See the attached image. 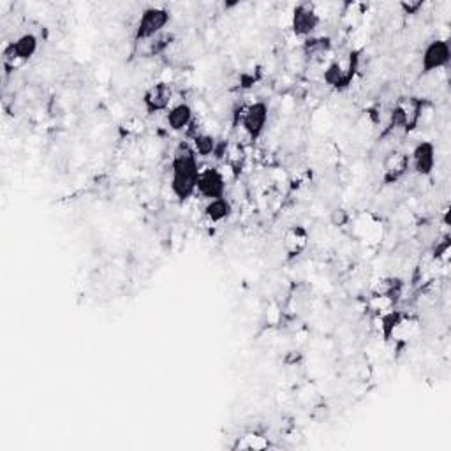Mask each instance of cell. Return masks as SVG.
<instances>
[{"label": "cell", "mask_w": 451, "mask_h": 451, "mask_svg": "<svg viewBox=\"0 0 451 451\" xmlns=\"http://www.w3.org/2000/svg\"><path fill=\"white\" fill-rule=\"evenodd\" d=\"M194 120V111L190 104L187 102H178V104L171 106L166 111V125L173 130V132H182V130L189 129V125Z\"/></svg>", "instance_id": "11"}, {"label": "cell", "mask_w": 451, "mask_h": 451, "mask_svg": "<svg viewBox=\"0 0 451 451\" xmlns=\"http://www.w3.org/2000/svg\"><path fill=\"white\" fill-rule=\"evenodd\" d=\"M331 48L330 37H309L303 42V53L309 58H317V56H324Z\"/></svg>", "instance_id": "15"}, {"label": "cell", "mask_w": 451, "mask_h": 451, "mask_svg": "<svg viewBox=\"0 0 451 451\" xmlns=\"http://www.w3.org/2000/svg\"><path fill=\"white\" fill-rule=\"evenodd\" d=\"M268 116H270V106L264 101H256L243 109L242 115V127L250 140H257L263 136L266 129Z\"/></svg>", "instance_id": "5"}, {"label": "cell", "mask_w": 451, "mask_h": 451, "mask_svg": "<svg viewBox=\"0 0 451 451\" xmlns=\"http://www.w3.org/2000/svg\"><path fill=\"white\" fill-rule=\"evenodd\" d=\"M321 23V18L317 14L316 7L310 2H302L295 7L292 11V20H291V28L292 34L296 37L309 39L314 37V32L317 30Z\"/></svg>", "instance_id": "4"}, {"label": "cell", "mask_w": 451, "mask_h": 451, "mask_svg": "<svg viewBox=\"0 0 451 451\" xmlns=\"http://www.w3.org/2000/svg\"><path fill=\"white\" fill-rule=\"evenodd\" d=\"M217 143L218 141L215 140L211 134H206V132L194 134L192 137V148L197 154V157H211L215 148H217Z\"/></svg>", "instance_id": "16"}, {"label": "cell", "mask_w": 451, "mask_h": 451, "mask_svg": "<svg viewBox=\"0 0 451 451\" xmlns=\"http://www.w3.org/2000/svg\"><path fill=\"white\" fill-rule=\"evenodd\" d=\"M169 20H171V13L166 7H148L137 20L136 28H134V41L147 42L155 35L162 34Z\"/></svg>", "instance_id": "2"}, {"label": "cell", "mask_w": 451, "mask_h": 451, "mask_svg": "<svg viewBox=\"0 0 451 451\" xmlns=\"http://www.w3.org/2000/svg\"><path fill=\"white\" fill-rule=\"evenodd\" d=\"M411 169V159L409 154L400 150H393L390 155H386L383 162V182L386 185H393L398 180L404 178Z\"/></svg>", "instance_id": "10"}, {"label": "cell", "mask_w": 451, "mask_h": 451, "mask_svg": "<svg viewBox=\"0 0 451 451\" xmlns=\"http://www.w3.org/2000/svg\"><path fill=\"white\" fill-rule=\"evenodd\" d=\"M402 104H404L405 113H407V129H405V134H409L418 127L419 120H421L425 101L419 97H407L405 101H402Z\"/></svg>", "instance_id": "14"}, {"label": "cell", "mask_w": 451, "mask_h": 451, "mask_svg": "<svg viewBox=\"0 0 451 451\" xmlns=\"http://www.w3.org/2000/svg\"><path fill=\"white\" fill-rule=\"evenodd\" d=\"M307 245V233L303 228H292L291 231H288L285 235V249L289 250L291 254L302 252Z\"/></svg>", "instance_id": "17"}, {"label": "cell", "mask_w": 451, "mask_h": 451, "mask_svg": "<svg viewBox=\"0 0 451 451\" xmlns=\"http://www.w3.org/2000/svg\"><path fill=\"white\" fill-rule=\"evenodd\" d=\"M379 323H381V333H383L384 340H390L393 337L395 330L404 323V312L397 309H388L386 312H383L379 316Z\"/></svg>", "instance_id": "13"}, {"label": "cell", "mask_w": 451, "mask_h": 451, "mask_svg": "<svg viewBox=\"0 0 451 451\" xmlns=\"http://www.w3.org/2000/svg\"><path fill=\"white\" fill-rule=\"evenodd\" d=\"M242 439L249 440V443H236L235 450L236 447H240V450H263V447L268 446V440L263 435H257V433H249Z\"/></svg>", "instance_id": "20"}, {"label": "cell", "mask_w": 451, "mask_h": 451, "mask_svg": "<svg viewBox=\"0 0 451 451\" xmlns=\"http://www.w3.org/2000/svg\"><path fill=\"white\" fill-rule=\"evenodd\" d=\"M405 129H407V113H405L404 104L400 101L391 108L390 118H388V130H402L405 134Z\"/></svg>", "instance_id": "19"}, {"label": "cell", "mask_w": 451, "mask_h": 451, "mask_svg": "<svg viewBox=\"0 0 451 451\" xmlns=\"http://www.w3.org/2000/svg\"><path fill=\"white\" fill-rule=\"evenodd\" d=\"M201 166L197 161V154L194 152L192 144L182 143L176 147L171 159V192L180 203H185L187 199L196 194L197 176H199Z\"/></svg>", "instance_id": "1"}, {"label": "cell", "mask_w": 451, "mask_h": 451, "mask_svg": "<svg viewBox=\"0 0 451 451\" xmlns=\"http://www.w3.org/2000/svg\"><path fill=\"white\" fill-rule=\"evenodd\" d=\"M173 101V87L168 81H157V83L150 85L144 90L141 102L148 115H157V113L168 111L169 104Z\"/></svg>", "instance_id": "7"}, {"label": "cell", "mask_w": 451, "mask_h": 451, "mask_svg": "<svg viewBox=\"0 0 451 451\" xmlns=\"http://www.w3.org/2000/svg\"><path fill=\"white\" fill-rule=\"evenodd\" d=\"M171 41H173V35L168 34V32H162V34L155 35L154 39H150V41L144 42V44H147L148 56L164 55V53L168 51V48H169V44H171Z\"/></svg>", "instance_id": "18"}, {"label": "cell", "mask_w": 451, "mask_h": 451, "mask_svg": "<svg viewBox=\"0 0 451 451\" xmlns=\"http://www.w3.org/2000/svg\"><path fill=\"white\" fill-rule=\"evenodd\" d=\"M409 159H411V168L414 169L416 175L430 176L435 169V144L428 140L419 141L412 148Z\"/></svg>", "instance_id": "9"}, {"label": "cell", "mask_w": 451, "mask_h": 451, "mask_svg": "<svg viewBox=\"0 0 451 451\" xmlns=\"http://www.w3.org/2000/svg\"><path fill=\"white\" fill-rule=\"evenodd\" d=\"M204 217L210 222L228 221L233 215V203L228 197H218V199H210L203 208Z\"/></svg>", "instance_id": "12"}, {"label": "cell", "mask_w": 451, "mask_h": 451, "mask_svg": "<svg viewBox=\"0 0 451 451\" xmlns=\"http://www.w3.org/2000/svg\"><path fill=\"white\" fill-rule=\"evenodd\" d=\"M451 60V46L447 39H432L421 53V73L432 74L444 69Z\"/></svg>", "instance_id": "3"}, {"label": "cell", "mask_w": 451, "mask_h": 451, "mask_svg": "<svg viewBox=\"0 0 451 451\" xmlns=\"http://www.w3.org/2000/svg\"><path fill=\"white\" fill-rule=\"evenodd\" d=\"M196 192L204 199H218L226 196V176L218 168L208 166L201 168L199 176H197Z\"/></svg>", "instance_id": "6"}, {"label": "cell", "mask_w": 451, "mask_h": 451, "mask_svg": "<svg viewBox=\"0 0 451 451\" xmlns=\"http://www.w3.org/2000/svg\"><path fill=\"white\" fill-rule=\"evenodd\" d=\"M39 41L34 34H23L14 42L4 48V63L6 66H14L18 62H28L32 56L37 53Z\"/></svg>", "instance_id": "8"}, {"label": "cell", "mask_w": 451, "mask_h": 451, "mask_svg": "<svg viewBox=\"0 0 451 451\" xmlns=\"http://www.w3.org/2000/svg\"><path fill=\"white\" fill-rule=\"evenodd\" d=\"M425 2L416 0V2H400V7L404 9V14H418L423 9Z\"/></svg>", "instance_id": "22"}, {"label": "cell", "mask_w": 451, "mask_h": 451, "mask_svg": "<svg viewBox=\"0 0 451 451\" xmlns=\"http://www.w3.org/2000/svg\"><path fill=\"white\" fill-rule=\"evenodd\" d=\"M349 218H351V215H349V211L345 210V208H333L330 214V222L333 226H337V228H342V226H345L349 222Z\"/></svg>", "instance_id": "21"}]
</instances>
